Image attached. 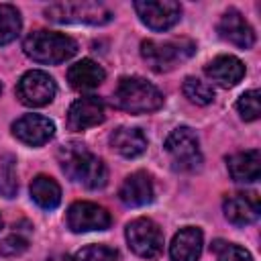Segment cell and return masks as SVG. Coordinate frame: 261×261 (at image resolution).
<instances>
[{"mask_svg":"<svg viewBox=\"0 0 261 261\" xmlns=\"http://www.w3.org/2000/svg\"><path fill=\"white\" fill-rule=\"evenodd\" d=\"M204 71L212 82L220 84L222 88H232L243 80L245 65L234 55H218L206 65Z\"/></svg>","mask_w":261,"mask_h":261,"instance_id":"obj_17","label":"cell"},{"mask_svg":"<svg viewBox=\"0 0 261 261\" xmlns=\"http://www.w3.org/2000/svg\"><path fill=\"white\" fill-rule=\"evenodd\" d=\"M104 120V102L96 96L77 98L67 110V126L71 130H86Z\"/></svg>","mask_w":261,"mask_h":261,"instance_id":"obj_14","label":"cell"},{"mask_svg":"<svg viewBox=\"0 0 261 261\" xmlns=\"http://www.w3.org/2000/svg\"><path fill=\"white\" fill-rule=\"evenodd\" d=\"M57 157H59L61 169L67 173L69 179H73L90 190H98V188L106 186L108 171H106L104 161L98 155H94L92 151H88L84 145H80V143L63 145L59 149Z\"/></svg>","mask_w":261,"mask_h":261,"instance_id":"obj_1","label":"cell"},{"mask_svg":"<svg viewBox=\"0 0 261 261\" xmlns=\"http://www.w3.org/2000/svg\"><path fill=\"white\" fill-rule=\"evenodd\" d=\"M126 243L139 257L155 259L163 251V232L151 218H135L126 224Z\"/></svg>","mask_w":261,"mask_h":261,"instance_id":"obj_7","label":"cell"},{"mask_svg":"<svg viewBox=\"0 0 261 261\" xmlns=\"http://www.w3.org/2000/svg\"><path fill=\"white\" fill-rule=\"evenodd\" d=\"M116 106L130 114H145L161 108L163 94L143 77H122L114 92Z\"/></svg>","mask_w":261,"mask_h":261,"instance_id":"obj_3","label":"cell"},{"mask_svg":"<svg viewBox=\"0 0 261 261\" xmlns=\"http://www.w3.org/2000/svg\"><path fill=\"white\" fill-rule=\"evenodd\" d=\"M116 249L108 245H88L73 255V261H116Z\"/></svg>","mask_w":261,"mask_h":261,"instance_id":"obj_26","label":"cell"},{"mask_svg":"<svg viewBox=\"0 0 261 261\" xmlns=\"http://www.w3.org/2000/svg\"><path fill=\"white\" fill-rule=\"evenodd\" d=\"M218 35L241 49H251L255 45V33L251 24L245 20V16L239 10H226L218 20Z\"/></svg>","mask_w":261,"mask_h":261,"instance_id":"obj_12","label":"cell"},{"mask_svg":"<svg viewBox=\"0 0 261 261\" xmlns=\"http://www.w3.org/2000/svg\"><path fill=\"white\" fill-rule=\"evenodd\" d=\"M165 153L169 155L171 163L179 171H196L202 165V153L198 137L188 126H177L165 139Z\"/></svg>","mask_w":261,"mask_h":261,"instance_id":"obj_6","label":"cell"},{"mask_svg":"<svg viewBox=\"0 0 261 261\" xmlns=\"http://www.w3.org/2000/svg\"><path fill=\"white\" fill-rule=\"evenodd\" d=\"M16 190H18V181H16L14 159L4 157V159H0V194L4 198H14Z\"/></svg>","mask_w":261,"mask_h":261,"instance_id":"obj_24","label":"cell"},{"mask_svg":"<svg viewBox=\"0 0 261 261\" xmlns=\"http://www.w3.org/2000/svg\"><path fill=\"white\" fill-rule=\"evenodd\" d=\"M196 51V45L190 39H169V41H155L147 39L141 43V55L153 71H171L175 65L186 61Z\"/></svg>","mask_w":261,"mask_h":261,"instance_id":"obj_4","label":"cell"},{"mask_svg":"<svg viewBox=\"0 0 261 261\" xmlns=\"http://www.w3.org/2000/svg\"><path fill=\"white\" fill-rule=\"evenodd\" d=\"M104 77H106L104 69L92 59H82V61L69 65V69H67L69 86L73 90H80V92H88V90L98 88L104 82Z\"/></svg>","mask_w":261,"mask_h":261,"instance_id":"obj_19","label":"cell"},{"mask_svg":"<svg viewBox=\"0 0 261 261\" xmlns=\"http://www.w3.org/2000/svg\"><path fill=\"white\" fill-rule=\"evenodd\" d=\"M228 173L239 184H251L257 181L261 175V153L259 149H249L234 153L226 159Z\"/></svg>","mask_w":261,"mask_h":261,"instance_id":"obj_18","label":"cell"},{"mask_svg":"<svg viewBox=\"0 0 261 261\" xmlns=\"http://www.w3.org/2000/svg\"><path fill=\"white\" fill-rule=\"evenodd\" d=\"M45 16L53 22L67 24H104L112 18V12L102 2L77 0V2H55L45 8Z\"/></svg>","mask_w":261,"mask_h":261,"instance_id":"obj_5","label":"cell"},{"mask_svg":"<svg viewBox=\"0 0 261 261\" xmlns=\"http://www.w3.org/2000/svg\"><path fill=\"white\" fill-rule=\"evenodd\" d=\"M47 261H67V257H65V255H53V257H49Z\"/></svg>","mask_w":261,"mask_h":261,"instance_id":"obj_29","label":"cell"},{"mask_svg":"<svg viewBox=\"0 0 261 261\" xmlns=\"http://www.w3.org/2000/svg\"><path fill=\"white\" fill-rule=\"evenodd\" d=\"M55 82L49 73L41 71V69H31L27 71L18 84H16V98L31 108H39L49 104L55 98Z\"/></svg>","mask_w":261,"mask_h":261,"instance_id":"obj_8","label":"cell"},{"mask_svg":"<svg viewBox=\"0 0 261 261\" xmlns=\"http://www.w3.org/2000/svg\"><path fill=\"white\" fill-rule=\"evenodd\" d=\"M181 90H184V96H186L190 102L198 104V106H206V104H210V102L214 100V90H212V86H208L206 82H202V80H198V77H186Z\"/></svg>","mask_w":261,"mask_h":261,"instance_id":"obj_23","label":"cell"},{"mask_svg":"<svg viewBox=\"0 0 261 261\" xmlns=\"http://www.w3.org/2000/svg\"><path fill=\"white\" fill-rule=\"evenodd\" d=\"M212 251L216 253L218 261H253V257L247 249L226 243V241H220V239L212 243Z\"/></svg>","mask_w":261,"mask_h":261,"instance_id":"obj_25","label":"cell"},{"mask_svg":"<svg viewBox=\"0 0 261 261\" xmlns=\"http://www.w3.org/2000/svg\"><path fill=\"white\" fill-rule=\"evenodd\" d=\"M118 198L124 206L137 208L145 206L153 200V181L151 175L145 171H135L130 173L118 188Z\"/></svg>","mask_w":261,"mask_h":261,"instance_id":"obj_15","label":"cell"},{"mask_svg":"<svg viewBox=\"0 0 261 261\" xmlns=\"http://www.w3.org/2000/svg\"><path fill=\"white\" fill-rule=\"evenodd\" d=\"M237 110L241 112V116L245 120H257L259 118V90H249L245 92L239 102H237Z\"/></svg>","mask_w":261,"mask_h":261,"instance_id":"obj_27","label":"cell"},{"mask_svg":"<svg viewBox=\"0 0 261 261\" xmlns=\"http://www.w3.org/2000/svg\"><path fill=\"white\" fill-rule=\"evenodd\" d=\"M12 135L29 147H41L55 135V124L47 116L24 114L12 122Z\"/></svg>","mask_w":261,"mask_h":261,"instance_id":"obj_11","label":"cell"},{"mask_svg":"<svg viewBox=\"0 0 261 261\" xmlns=\"http://www.w3.org/2000/svg\"><path fill=\"white\" fill-rule=\"evenodd\" d=\"M24 53L37 63H63L77 53V43L61 33L35 31L22 43Z\"/></svg>","mask_w":261,"mask_h":261,"instance_id":"obj_2","label":"cell"},{"mask_svg":"<svg viewBox=\"0 0 261 261\" xmlns=\"http://www.w3.org/2000/svg\"><path fill=\"white\" fill-rule=\"evenodd\" d=\"M29 247V241L20 234H10V237H4L0 241V255L2 257H16L20 253H24Z\"/></svg>","mask_w":261,"mask_h":261,"instance_id":"obj_28","label":"cell"},{"mask_svg":"<svg viewBox=\"0 0 261 261\" xmlns=\"http://www.w3.org/2000/svg\"><path fill=\"white\" fill-rule=\"evenodd\" d=\"M135 10L153 31H167L181 16V6L173 0H139L135 2Z\"/></svg>","mask_w":261,"mask_h":261,"instance_id":"obj_10","label":"cell"},{"mask_svg":"<svg viewBox=\"0 0 261 261\" xmlns=\"http://www.w3.org/2000/svg\"><path fill=\"white\" fill-rule=\"evenodd\" d=\"M0 228H2V216H0Z\"/></svg>","mask_w":261,"mask_h":261,"instance_id":"obj_30","label":"cell"},{"mask_svg":"<svg viewBox=\"0 0 261 261\" xmlns=\"http://www.w3.org/2000/svg\"><path fill=\"white\" fill-rule=\"evenodd\" d=\"M65 222L71 232H90V230H106L112 218L106 208L94 202H73L67 210Z\"/></svg>","mask_w":261,"mask_h":261,"instance_id":"obj_9","label":"cell"},{"mask_svg":"<svg viewBox=\"0 0 261 261\" xmlns=\"http://www.w3.org/2000/svg\"><path fill=\"white\" fill-rule=\"evenodd\" d=\"M20 33V14L12 4H0V45H8Z\"/></svg>","mask_w":261,"mask_h":261,"instance_id":"obj_22","label":"cell"},{"mask_svg":"<svg viewBox=\"0 0 261 261\" xmlns=\"http://www.w3.org/2000/svg\"><path fill=\"white\" fill-rule=\"evenodd\" d=\"M110 145L114 151H118L122 157H139L147 149V137L139 128L120 126L110 135Z\"/></svg>","mask_w":261,"mask_h":261,"instance_id":"obj_20","label":"cell"},{"mask_svg":"<svg viewBox=\"0 0 261 261\" xmlns=\"http://www.w3.org/2000/svg\"><path fill=\"white\" fill-rule=\"evenodd\" d=\"M222 210H224V216L237 224V226H245V224H251L259 218V212H261V204H259V196L255 192H239V194H232L224 200L222 204Z\"/></svg>","mask_w":261,"mask_h":261,"instance_id":"obj_13","label":"cell"},{"mask_svg":"<svg viewBox=\"0 0 261 261\" xmlns=\"http://www.w3.org/2000/svg\"><path fill=\"white\" fill-rule=\"evenodd\" d=\"M0 94H2V84H0Z\"/></svg>","mask_w":261,"mask_h":261,"instance_id":"obj_31","label":"cell"},{"mask_svg":"<svg viewBox=\"0 0 261 261\" xmlns=\"http://www.w3.org/2000/svg\"><path fill=\"white\" fill-rule=\"evenodd\" d=\"M31 198L43 210H53L61 202V188H59V184L53 177H49V175H37L31 181Z\"/></svg>","mask_w":261,"mask_h":261,"instance_id":"obj_21","label":"cell"},{"mask_svg":"<svg viewBox=\"0 0 261 261\" xmlns=\"http://www.w3.org/2000/svg\"><path fill=\"white\" fill-rule=\"evenodd\" d=\"M202 230L196 226H186L179 232H175L169 245V257L171 261H198L202 255Z\"/></svg>","mask_w":261,"mask_h":261,"instance_id":"obj_16","label":"cell"}]
</instances>
